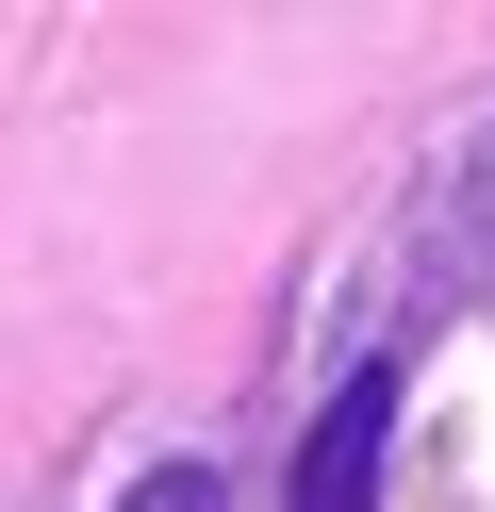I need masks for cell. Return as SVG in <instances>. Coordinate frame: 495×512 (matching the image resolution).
I'll return each mask as SVG.
<instances>
[{
  "mask_svg": "<svg viewBox=\"0 0 495 512\" xmlns=\"http://www.w3.org/2000/svg\"><path fill=\"white\" fill-rule=\"evenodd\" d=\"M380 446H396V364H347V397L314 413V446H297V496H281V512H380Z\"/></svg>",
  "mask_w": 495,
  "mask_h": 512,
  "instance_id": "obj_1",
  "label": "cell"
},
{
  "mask_svg": "<svg viewBox=\"0 0 495 512\" xmlns=\"http://www.w3.org/2000/svg\"><path fill=\"white\" fill-rule=\"evenodd\" d=\"M116 512H231V479H215V463H149Z\"/></svg>",
  "mask_w": 495,
  "mask_h": 512,
  "instance_id": "obj_2",
  "label": "cell"
}]
</instances>
